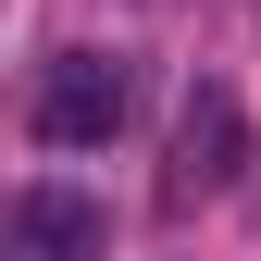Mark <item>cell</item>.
<instances>
[{"label":"cell","instance_id":"obj_3","mask_svg":"<svg viewBox=\"0 0 261 261\" xmlns=\"http://www.w3.org/2000/svg\"><path fill=\"white\" fill-rule=\"evenodd\" d=\"M13 249L25 261H100V199L87 187H25L13 199Z\"/></svg>","mask_w":261,"mask_h":261},{"label":"cell","instance_id":"obj_1","mask_svg":"<svg viewBox=\"0 0 261 261\" xmlns=\"http://www.w3.org/2000/svg\"><path fill=\"white\" fill-rule=\"evenodd\" d=\"M237 174H249V112H237V87H224V75H199V87H187V112H174L162 199H174V212H199V199H224Z\"/></svg>","mask_w":261,"mask_h":261},{"label":"cell","instance_id":"obj_2","mask_svg":"<svg viewBox=\"0 0 261 261\" xmlns=\"http://www.w3.org/2000/svg\"><path fill=\"white\" fill-rule=\"evenodd\" d=\"M25 124H38V149H100L112 124H124V62H112V50H62V62H38Z\"/></svg>","mask_w":261,"mask_h":261}]
</instances>
